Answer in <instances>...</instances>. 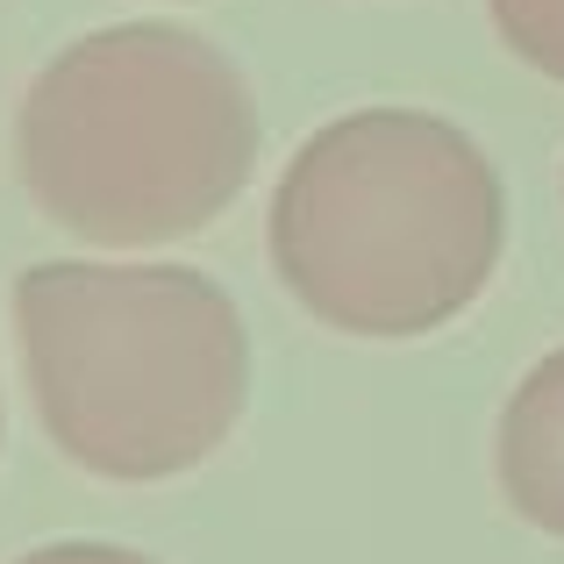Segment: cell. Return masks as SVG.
<instances>
[{
	"mask_svg": "<svg viewBox=\"0 0 564 564\" xmlns=\"http://www.w3.org/2000/svg\"><path fill=\"white\" fill-rule=\"evenodd\" d=\"M272 272L322 329L408 344L457 322L500 272L508 186L457 122L358 108L286 158L264 215Z\"/></svg>",
	"mask_w": 564,
	"mask_h": 564,
	"instance_id": "obj_1",
	"label": "cell"
},
{
	"mask_svg": "<svg viewBox=\"0 0 564 564\" xmlns=\"http://www.w3.org/2000/svg\"><path fill=\"white\" fill-rule=\"evenodd\" d=\"M250 79L207 36L115 22L65 43L14 115L29 200L100 250H158L229 215L258 172Z\"/></svg>",
	"mask_w": 564,
	"mask_h": 564,
	"instance_id": "obj_2",
	"label": "cell"
},
{
	"mask_svg": "<svg viewBox=\"0 0 564 564\" xmlns=\"http://www.w3.org/2000/svg\"><path fill=\"white\" fill-rule=\"evenodd\" d=\"M14 344L43 436L115 486L207 465L250 408L243 315L186 264H29Z\"/></svg>",
	"mask_w": 564,
	"mask_h": 564,
	"instance_id": "obj_3",
	"label": "cell"
},
{
	"mask_svg": "<svg viewBox=\"0 0 564 564\" xmlns=\"http://www.w3.org/2000/svg\"><path fill=\"white\" fill-rule=\"evenodd\" d=\"M494 479L500 500L543 536H564V344L536 358L522 386L500 408L494 436Z\"/></svg>",
	"mask_w": 564,
	"mask_h": 564,
	"instance_id": "obj_4",
	"label": "cell"
},
{
	"mask_svg": "<svg viewBox=\"0 0 564 564\" xmlns=\"http://www.w3.org/2000/svg\"><path fill=\"white\" fill-rule=\"evenodd\" d=\"M494 29L522 65H536L543 79H564V0H486Z\"/></svg>",
	"mask_w": 564,
	"mask_h": 564,
	"instance_id": "obj_5",
	"label": "cell"
},
{
	"mask_svg": "<svg viewBox=\"0 0 564 564\" xmlns=\"http://www.w3.org/2000/svg\"><path fill=\"white\" fill-rule=\"evenodd\" d=\"M14 564H158V557L122 551V543H43V551H29Z\"/></svg>",
	"mask_w": 564,
	"mask_h": 564,
	"instance_id": "obj_6",
	"label": "cell"
},
{
	"mask_svg": "<svg viewBox=\"0 0 564 564\" xmlns=\"http://www.w3.org/2000/svg\"><path fill=\"white\" fill-rule=\"evenodd\" d=\"M0 436H8V414H0Z\"/></svg>",
	"mask_w": 564,
	"mask_h": 564,
	"instance_id": "obj_7",
	"label": "cell"
}]
</instances>
